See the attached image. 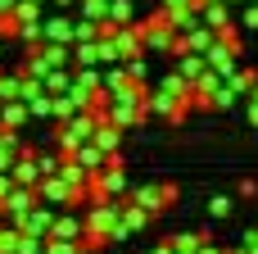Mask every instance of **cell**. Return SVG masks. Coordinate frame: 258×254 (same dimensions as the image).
<instances>
[{
    "label": "cell",
    "instance_id": "cell-25",
    "mask_svg": "<svg viewBox=\"0 0 258 254\" xmlns=\"http://www.w3.org/2000/svg\"><path fill=\"white\" fill-rule=\"evenodd\" d=\"M18 254H45V236H32V232H18Z\"/></svg>",
    "mask_w": 258,
    "mask_h": 254
},
{
    "label": "cell",
    "instance_id": "cell-19",
    "mask_svg": "<svg viewBox=\"0 0 258 254\" xmlns=\"http://www.w3.org/2000/svg\"><path fill=\"white\" fill-rule=\"evenodd\" d=\"M127 82H132V77H127V64H122V59H118V64H109V73H104V91L113 95V91H122Z\"/></svg>",
    "mask_w": 258,
    "mask_h": 254
},
{
    "label": "cell",
    "instance_id": "cell-43",
    "mask_svg": "<svg viewBox=\"0 0 258 254\" xmlns=\"http://www.w3.org/2000/svg\"><path fill=\"white\" fill-rule=\"evenodd\" d=\"M249 100H258V82H254V91H249Z\"/></svg>",
    "mask_w": 258,
    "mask_h": 254
},
{
    "label": "cell",
    "instance_id": "cell-34",
    "mask_svg": "<svg viewBox=\"0 0 258 254\" xmlns=\"http://www.w3.org/2000/svg\"><path fill=\"white\" fill-rule=\"evenodd\" d=\"M9 191H14V177H9V173H0V200H5Z\"/></svg>",
    "mask_w": 258,
    "mask_h": 254
},
{
    "label": "cell",
    "instance_id": "cell-36",
    "mask_svg": "<svg viewBox=\"0 0 258 254\" xmlns=\"http://www.w3.org/2000/svg\"><path fill=\"white\" fill-rule=\"evenodd\" d=\"M150 254H172V241H159V245H154Z\"/></svg>",
    "mask_w": 258,
    "mask_h": 254
},
{
    "label": "cell",
    "instance_id": "cell-45",
    "mask_svg": "<svg viewBox=\"0 0 258 254\" xmlns=\"http://www.w3.org/2000/svg\"><path fill=\"white\" fill-rule=\"evenodd\" d=\"M0 55H5V36H0Z\"/></svg>",
    "mask_w": 258,
    "mask_h": 254
},
{
    "label": "cell",
    "instance_id": "cell-32",
    "mask_svg": "<svg viewBox=\"0 0 258 254\" xmlns=\"http://www.w3.org/2000/svg\"><path fill=\"white\" fill-rule=\"evenodd\" d=\"M240 245H245L249 254H258V227H254V232H245V236H240Z\"/></svg>",
    "mask_w": 258,
    "mask_h": 254
},
{
    "label": "cell",
    "instance_id": "cell-8",
    "mask_svg": "<svg viewBox=\"0 0 258 254\" xmlns=\"http://www.w3.org/2000/svg\"><path fill=\"white\" fill-rule=\"evenodd\" d=\"M181 36H186V45H190V50H195V55H204V50H209V45H213V41H218V27H209V23H204V18H200V23H195V27H190V32H181Z\"/></svg>",
    "mask_w": 258,
    "mask_h": 254
},
{
    "label": "cell",
    "instance_id": "cell-7",
    "mask_svg": "<svg viewBox=\"0 0 258 254\" xmlns=\"http://www.w3.org/2000/svg\"><path fill=\"white\" fill-rule=\"evenodd\" d=\"M68 159H77V164H82V168H86V173H100V168H104V159H109V155H104V150H100V145H95V141H82V145H77V150H73V155H68Z\"/></svg>",
    "mask_w": 258,
    "mask_h": 254
},
{
    "label": "cell",
    "instance_id": "cell-31",
    "mask_svg": "<svg viewBox=\"0 0 258 254\" xmlns=\"http://www.w3.org/2000/svg\"><path fill=\"white\" fill-rule=\"evenodd\" d=\"M0 36L5 41H18V18L14 14H0Z\"/></svg>",
    "mask_w": 258,
    "mask_h": 254
},
{
    "label": "cell",
    "instance_id": "cell-23",
    "mask_svg": "<svg viewBox=\"0 0 258 254\" xmlns=\"http://www.w3.org/2000/svg\"><path fill=\"white\" fill-rule=\"evenodd\" d=\"M77 109H82V105H77V100H73L68 91H63V95H54V123H68V118H73Z\"/></svg>",
    "mask_w": 258,
    "mask_h": 254
},
{
    "label": "cell",
    "instance_id": "cell-6",
    "mask_svg": "<svg viewBox=\"0 0 258 254\" xmlns=\"http://www.w3.org/2000/svg\"><path fill=\"white\" fill-rule=\"evenodd\" d=\"M82 214H54V227H50V236L54 241H82Z\"/></svg>",
    "mask_w": 258,
    "mask_h": 254
},
{
    "label": "cell",
    "instance_id": "cell-47",
    "mask_svg": "<svg viewBox=\"0 0 258 254\" xmlns=\"http://www.w3.org/2000/svg\"><path fill=\"white\" fill-rule=\"evenodd\" d=\"M36 5H45V0H36Z\"/></svg>",
    "mask_w": 258,
    "mask_h": 254
},
{
    "label": "cell",
    "instance_id": "cell-26",
    "mask_svg": "<svg viewBox=\"0 0 258 254\" xmlns=\"http://www.w3.org/2000/svg\"><path fill=\"white\" fill-rule=\"evenodd\" d=\"M45 254H82V241H54V236H45Z\"/></svg>",
    "mask_w": 258,
    "mask_h": 254
},
{
    "label": "cell",
    "instance_id": "cell-42",
    "mask_svg": "<svg viewBox=\"0 0 258 254\" xmlns=\"http://www.w3.org/2000/svg\"><path fill=\"white\" fill-rule=\"evenodd\" d=\"M0 223H9V214H5V205H0Z\"/></svg>",
    "mask_w": 258,
    "mask_h": 254
},
{
    "label": "cell",
    "instance_id": "cell-17",
    "mask_svg": "<svg viewBox=\"0 0 258 254\" xmlns=\"http://www.w3.org/2000/svg\"><path fill=\"white\" fill-rule=\"evenodd\" d=\"M68 86H73V68H68V64H63V68H50V73H45V91H50V95H63Z\"/></svg>",
    "mask_w": 258,
    "mask_h": 254
},
{
    "label": "cell",
    "instance_id": "cell-18",
    "mask_svg": "<svg viewBox=\"0 0 258 254\" xmlns=\"http://www.w3.org/2000/svg\"><path fill=\"white\" fill-rule=\"evenodd\" d=\"M254 82H258V73H254V68H236V73L227 77V86H231L236 95H249V91H254Z\"/></svg>",
    "mask_w": 258,
    "mask_h": 254
},
{
    "label": "cell",
    "instance_id": "cell-40",
    "mask_svg": "<svg viewBox=\"0 0 258 254\" xmlns=\"http://www.w3.org/2000/svg\"><path fill=\"white\" fill-rule=\"evenodd\" d=\"M54 5H59V9H68V5H73V0H54Z\"/></svg>",
    "mask_w": 258,
    "mask_h": 254
},
{
    "label": "cell",
    "instance_id": "cell-35",
    "mask_svg": "<svg viewBox=\"0 0 258 254\" xmlns=\"http://www.w3.org/2000/svg\"><path fill=\"white\" fill-rule=\"evenodd\" d=\"M195 254H227V250H218L213 241H200V250H195Z\"/></svg>",
    "mask_w": 258,
    "mask_h": 254
},
{
    "label": "cell",
    "instance_id": "cell-9",
    "mask_svg": "<svg viewBox=\"0 0 258 254\" xmlns=\"http://www.w3.org/2000/svg\"><path fill=\"white\" fill-rule=\"evenodd\" d=\"M91 141H95L104 155H118V150H122V127H118V123H100Z\"/></svg>",
    "mask_w": 258,
    "mask_h": 254
},
{
    "label": "cell",
    "instance_id": "cell-29",
    "mask_svg": "<svg viewBox=\"0 0 258 254\" xmlns=\"http://www.w3.org/2000/svg\"><path fill=\"white\" fill-rule=\"evenodd\" d=\"M82 18H109V0H82Z\"/></svg>",
    "mask_w": 258,
    "mask_h": 254
},
{
    "label": "cell",
    "instance_id": "cell-16",
    "mask_svg": "<svg viewBox=\"0 0 258 254\" xmlns=\"http://www.w3.org/2000/svg\"><path fill=\"white\" fill-rule=\"evenodd\" d=\"M18 41H23V45H41V41H45V23H41V18H23V23H18Z\"/></svg>",
    "mask_w": 258,
    "mask_h": 254
},
{
    "label": "cell",
    "instance_id": "cell-1",
    "mask_svg": "<svg viewBox=\"0 0 258 254\" xmlns=\"http://www.w3.org/2000/svg\"><path fill=\"white\" fill-rule=\"evenodd\" d=\"M127 195H132V186H127L122 164H104L100 173H91V200H127Z\"/></svg>",
    "mask_w": 258,
    "mask_h": 254
},
{
    "label": "cell",
    "instance_id": "cell-30",
    "mask_svg": "<svg viewBox=\"0 0 258 254\" xmlns=\"http://www.w3.org/2000/svg\"><path fill=\"white\" fill-rule=\"evenodd\" d=\"M236 100H240V95H236V91H231V86H227V82H222V86H218V91H213V109H231V105H236Z\"/></svg>",
    "mask_w": 258,
    "mask_h": 254
},
{
    "label": "cell",
    "instance_id": "cell-38",
    "mask_svg": "<svg viewBox=\"0 0 258 254\" xmlns=\"http://www.w3.org/2000/svg\"><path fill=\"white\" fill-rule=\"evenodd\" d=\"M181 5H195V0H163V9H181Z\"/></svg>",
    "mask_w": 258,
    "mask_h": 254
},
{
    "label": "cell",
    "instance_id": "cell-3",
    "mask_svg": "<svg viewBox=\"0 0 258 254\" xmlns=\"http://www.w3.org/2000/svg\"><path fill=\"white\" fill-rule=\"evenodd\" d=\"M36 195H41L45 205H63V209H77V191H73V186H68L59 173H54V177H41V182H36Z\"/></svg>",
    "mask_w": 258,
    "mask_h": 254
},
{
    "label": "cell",
    "instance_id": "cell-33",
    "mask_svg": "<svg viewBox=\"0 0 258 254\" xmlns=\"http://www.w3.org/2000/svg\"><path fill=\"white\" fill-rule=\"evenodd\" d=\"M240 18H245V27H258V5H245V14H240Z\"/></svg>",
    "mask_w": 258,
    "mask_h": 254
},
{
    "label": "cell",
    "instance_id": "cell-21",
    "mask_svg": "<svg viewBox=\"0 0 258 254\" xmlns=\"http://www.w3.org/2000/svg\"><path fill=\"white\" fill-rule=\"evenodd\" d=\"M27 109H32V118H54V95H50V91H41V95H32V100H27Z\"/></svg>",
    "mask_w": 258,
    "mask_h": 254
},
{
    "label": "cell",
    "instance_id": "cell-22",
    "mask_svg": "<svg viewBox=\"0 0 258 254\" xmlns=\"http://www.w3.org/2000/svg\"><path fill=\"white\" fill-rule=\"evenodd\" d=\"M95 36H100L95 18H73V41H95Z\"/></svg>",
    "mask_w": 258,
    "mask_h": 254
},
{
    "label": "cell",
    "instance_id": "cell-39",
    "mask_svg": "<svg viewBox=\"0 0 258 254\" xmlns=\"http://www.w3.org/2000/svg\"><path fill=\"white\" fill-rule=\"evenodd\" d=\"M227 254H249V250H245V245H231V250H227Z\"/></svg>",
    "mask_w": 258,
    "mask_h": 254
},
{
    "label": "cell",
    "instance_id": "cell-15",
    "mask_svg": "<svg viewBox=\"0 0 258 254\" xmlns=\"http://www.w3.org/2000/svg\"><path fill=\"white\" fill-rule=\"evenodd\" d=\"M200 18H204L209 27H227V23H236V18L227 14V0H213V5H204V9H200Z\"/></svg>",
    "mask_w": 258,
    "mask_h": 254
},
{
    "label": "cell",
    "instance_id": "cell-46",
    "mask_svg": "<svg viewBox=\"0 0 258 254\" xmlns=\"http://www.w3.org/2000/svg\"><path fill=\"white\" fill-rule=\"evenodd\" d=\"M227 5H236V0H227Z\"/></svg>",
    "mask_w": 258,
    "mask_h": 254
},
{
    "label": "cell",
    "instance_id": "cell-10",
    "mask_svg": "<svg viewBox=\"0 0 258 254\" xmlns=\"http://www.w3.org/2000/svg\"><path fill=\"white\" fill-rule=\"evenodd\" d=\"M27 118H32L27 100H5V109H0V127H14V132H18Z\"/></svg>",
    "mask_w": 258,
    "mask_h": 254
},
{
    "label": "cell",
    "instance_id": "cell-28",
    "mask_svg": "<svg viewBox=\"0 0 258 254\" xmlns=\"http://www.w3.org/2000/svg\"><path fill=\"white\" fill-rule=\"evenodd\" d=\"M109 18L122 27V23H132V0H109Z\"/></svg>",
    "mask_w": 258,
    "mask_h": 254
},
{
    "label": "cell",
    "instance_id": "cell-2",
    "mask_svg": "<svg viewBox=\"0 0 258 254\" xmlns=\"http://www.w3.org/2000/svg\"><path fill=\"white\" fill-rule=\"evenodd\" d=\"M14 227H18V232H32V236H50V227H54V205L36 200L23 218H14Z\"/></svg>",
    "mask_w": 258,
    "mask_h": 254
},
{
    "label": "cell",
    "instance_id": "cell-37",
    "mask_svg": "<svg viewBox=\"0 0 258 254\" xmlns=\"http://www.w3.org/2000/svg\"><path fill=\"white\" fill-rule=\"evenodd\" d=\"M249 127H258V100H249Z\"/></svg>",
    "mask_w": 258,
    "mask_h": 254
},
{
    "label": "cell",
    "instance_id": "cell-5",
    "mask_svg": "<svg viewBox=\"0 0 258 254\" xmlns=\"http://www.w3.org/2000/svg\"><path fill=\"white\" fill-rule=\"evenodd\" d=\"M36 200H41V195H36V186H18V182H14V191H9L0 205H5V214H9V223H14V218H23Z\"/></svg>",
    "mask_w": 258,
    "mask_h": 254
},
{
    "label": "cell",
    "instance_id": "cell-44",
    "mask_svg": "<svg viewBox=\"0 0 258 254\" xmlns=\"http://www.w3.org/2000/svg\"><path fill=\"white\" fill-rule=\"evenodd\" d=\"M82 254H100V250H86V245H82Z\"/></svg>",
    "mask_w": 258,
    "mask_h": 254
},
{
    "label": "cell",
    "instance_id": "cell-20",
    "mask_svg": "<svg viewBox=\"0 0 258 254\" xmlns=\"http://www.w3.org/2000/svg\"><path fill=\"white\" fill-rule=\"evenodd\" d=\"M36 168H41V177H54L63 168V155L59 150H36Z\"/></svg>",
    "mask_w": 258,
    "mask_h": 254
},
{
    "label": "cell",
    "instance_id": "cell-24",
    "mask_svg": "<svg viewBox=\"0 0 258 254\" xmlns=\"http://www.w3.org/2000/svg\"><path fill=\"white\" fill-rule=\"evenodd\" d=\"M168 241H172V250L195 254V250H200V241H204V232H177V236H168Z\"/></svg>",
    "mask_w": 258,
    "mask_h": 254
},
{
    "label": "cell",
    "instance_id": "cell-13",
    "mask_svg": "<svg viewBox=\"0 0 258 254\" xmlns=\"http://www.w3.org/2000/svg\"><path fill=\"white\" fill-rule=\"evenodd\" d=\"M45 23V41H63V45H73V18H41Z\"/></svg>",
    "mask_w": 258,
    "mask_h": 254
},
{
    "label": "cell",
    "instance_id": "cell-41",
    "mask_svg": "<svg viewBox=\"0 0 258 254\" xmlns=\"http://www.w3.org/2000/svg\"><path fill=\"white\" fill-rule=\"evenodd\" d=\"M204 5H213V0H195V9H204Z\"/></svg>",
    "mask_w": 258,
    "mask_h": 254
},
{
    "label": "cell",
    "instance_id": "cell-12",
    "mask_svg": "<svg viewBox=\"0 0 258 254\" xmlns=\"http://www.w3.org/2000/svg\"><path fill=\"white\" fill-rule=\"evenodd\" d=\"M163 18L172 23V32H190L200 23V9L195 5H181V9H163Z\"/></svg>",
    "mask_w": 258,
    "mask_h": 254
},
{
    "label": "cell",
    "instance_id": "cell-11",
    "mask_svg": "<svg viewBox=\"0 0 258 254\" xmlns=\"http://www.w3.org/2000/svg\"><path fill=\"white\" fill-rule=\"evenodd\" d=\"M122 223H127V227H132V236H136V232H145V227L154 223V214H150V209H141L136 200H122Z\"/></svg>",
    "mask_w": 258,
    "mask_h": 254
},
{
    "label": "cell",
    "instance_id": "cell-4",
    "mask_svg": "<svg viewBox=\"0 0 258 254\" xmlns=\"http://www.w3.org/2000/svg\"><path fill=\"white\" fill-rule=\"evenodd\" d=\"M113 45H118V59H136V55H145V41H141L136 18H132V23H122V27L113 32Z\"/></svg>",
    "mask_w": 258,
    "mask_h": 254
},
{
    "label": "cell",
    "instance_id": "cell-14",
    "mask_svg": "<svg viewBox=\"0 0 258 254\" xmlns=\"http://www.w3.org/2000/svg\"><path fill=\"white\" fill-rule=\"evenodd\" d=\"M204 68H209V64H204V55H195V50H186V55H177V73H181V77H186L190 86H195V77H200Z\"/></svg>",
    "mask_w": 258,
    "mask_h": 254
},
{
    "label": "cell",
    "instance_id": "cell-27",
    "mask_svg": "<svg viewBox=\"0 0 258 254\" xmlns=\"http://www.w3.org/2000/svg\"><path fill=\"white\" fill-rule=\"evenodd\" d=\"M231 209H236L231 195H213V200H209V218H231Z\"/></svg>",
    "mask_w": 258,
    "mask_h": 254
}]
</instances>
